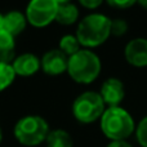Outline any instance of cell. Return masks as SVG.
<instances>
[{"instance_id":"cell-25","label":"cell","mask_w":147,"mask_h":147,"mask_svg":"<svg viewBox=\"0 0 147 147\" xmlns=\"http://www.w3.org/2000/svg\"><path fill=\"white\" fill-rule=\"evenodd\" d=\"M1 18H3V13H0V27H1Z\"/></svg>"},{"instance_id":"cell-19","label":"cell","mask_w":147,"mask_h":147,"mask_svg":"<svg viewBox=\"0 0 147 147\" xmlns=\"http://www.w3.org/2000/svg\"><path fill=\"white\" fill-rule=\"evenodd\" d=\"M107 4L116 9H128L137 3V0H106Z\"/></svg>"},{"instance_id":"cell-5","label":"cell","mask_w":147,"mask_h":147,"mask_svg":"<svg viewBox=\"0 0 147 147\" xmlns=\"http://www.w3.org/2000/svg\"><path fill=\"white\" fill-rule=\"evenodd\" d=\"M106 105L98 92L88 90L79 94L72 103V115L81 124H92L102 117Z\"/></svg>"},{"instance_id":"cell-20","label":"cell","mask_w":147,"mask_h":147,"mask_svg":"<svg viewBox=\"0 0 147 147\" xmlns=\"http://www.w3.org/2000/svg\"><path fill=\"white\" fill-rule=\"evenodd\" d=\"M78 1L81 7L93 10V9H97L98 7H101V4L105 1V0H78Z\"/></svg>"},{"instance_id":"cell-16","label":"cell","mask_w":147,"mask_h":147,"mask_svg":"<svg viewBox=\"0 0 147 147\" xmlns=\"http://www.w3.org/2000/svg\"><path fill=\"white\" fill-rule=\"evenodd\" d=\"M16 72L12 67V63L0 62V93L9 88L16 79Z\"/></svg>"},{"instance_id":"cell-2","label":"cell","mask_w":147,"mask_h":147,"mask_svg":"<svg viewBox=\"0 0 147 147\" xmlns=\"http://www.w3.org/2000/svg\"><path fill=\"white\" fill-rule=\"evenodd\" d=\"M101 130L110 141H127L136 133V123L132 115L121 106L106 107L99 119Z\"/></svg>"},{"instance_id":"cell-13","label":"cell","mask_w":147,"mask_h":147,"mask_svg":"<svg viewBox=\"0 0 147 147\" xmlns=\"http://www.w3.org/2000/svg\"><path fill=\"white\" fill-rule=\"evenodd\" d=\"M16 58V38L0 30V62L12 63Z\"/></svg>"},{"instance_id":"cell-18","label":"cell","mask_w":147,"mask_h":147,"mask_svg":"<svg viewBox=\"0 0 147 147\" xmlns=\"http://www.w3.org/2000/svg\"><path fill=\"white\" fill-rule=\"evenodd\" d=\"M128 31V23L127 21L121 18L111 20V35L114 36H123Z\"/></svg>"},{"instance_id":"cell-21","label":"cell","mask_w":147,"mask_h":147,"mask_svg":"<svg viewBox=\"0 0 147 147\" xmlns=\"http://www.w3.org/2000/svg\"><path fill=\"white\" fill-rule=\"evenodd\" d=\"M107 147H133L130 143H128L127 141H111L107 145Z\"/></svg>"},{"instance_id":"cell-7","label":"cell","mask_w":147,"mask_h":147,"mask_svg":"<svg viewBox=\"0 0 147 147\" xmlns=\"http://www.w3.org/2000/svg\"><path fill=\"white\" fill-rule=\"evenodd\" d=\"M98 93L103 99L106 107L120 106L123 99L125 98L124 83L117 78H109L102 83Z\"/></svg>"},{"instance_id":"cell-22","label":"cell","mask_w":147,"mask_h":147,"mask_svg":"<svg viewBox=\"0 0 147 147\" xmlns=\"http://www.w3.org/2000/svg\"><path fill=\"white\" fill-rule=\"evenodd\" d=\"M137 3L143 8V9L147 10V0H137Z\"/></svg>"},{"instance_id":"cell-10","label":"cell","mask_w":147,"mask_h":147,"mask_svg":"<svg viewBox=\"0 0 147 147\" xmlns=\"http://www.w3.org/2000/svg\"><path fill=\"white\" fill-rule=\"evenodd\" d=\"M12 67L14 70L16 75L28 78L35 75L41 69L40 58L34 53H22L20 56H16L12 61Z\"/></svg>"},{"instance_id":"cell-6","label":"cell","mask_w":147,"mask_h":147,"mask_svg":"<svg viewBox=\"0 0 147 147\" xmlns=\"http://www.w3.org/2000/svg\"><path fill=\"white\" fill-rule=\"evenodd\" d=\"M58 7L57 0H30L25 10L26 20L34 27H47L56 22Z\"/></svg>"},{"instance_id":"cell-9","label":"cell","mask_w":147,"mask_h":147,"mask_svg":"<svg viewBox=\"0 0 147 147\" xmlns=\"http://www.w3.org/2000/svg\"><path fill=\"white\" fill-rule=\"evenodd\" d=\"M124 57L129 65L134 67L147 66V39L136 38L128 41L124 48Z\"/></svg>"},{"instance_id":"cell-8","label":"cell","mask_w":147,"mask_h":147,"mask_svg":"<svg viewBox=\"0 0 147 147\" xmlns=\"http://www.w3.org/2000/svg\"><path fill=\"white\" fill-rule=\"evenodd\" d=\"M41 70L51 76L62 75L67 72V66H69V57L65 53H62L58 48L51 49L45 52L43 57L40 58Z\"/></svg>"},{"instance_id":"cell-14","label":"cell","mask_w":147,"mask_h":147,"mask_svg":"<svg viewBox=\"0 0 147 147\" xmlns=\"http://www.w3.org/2000/svg\"><path fill=\"white\" fill-rule=\"evenodd\" d=\"M44 143L47 147H74L71 134L65 129H51Z\"/></svg>"},{"instance_id":"cell-11","label":"cell","mask_w":147,"mask_h":147,"mask_svg":"<svg viewBox=\"0 0 147 147\" xmlns=\"http://www.w3.org/2000/svg\"><path fill=\"white\" fill-rule=\"evenodd\" d=\"M28 22L26 20L25 13L20 12V10H9L7 13H3L0 30L5 31L16 38L25 31Z\"/></svg>"},{"instance_id":"cell-24","label":"cell","mask_w":147,"mask_h":147,"mask_svg":"<svg viewBox=\"0 0 147 147\" xmlns=\"http://www.w3.org/2000/svg\"><path fill=\"white\" fill-rule=\"evenodd\" d=\"M1 141H3V130L0 128V143H1Z\"/></svg>"},{"instance_id":"cell-4","label":"cell","mask_w":147,"mask_h":147,"mask_svg":"<svg viewBox=\"0 0 147 147\" xmlns=\"http://www.w3.org/2000/svg\"><path fill=\"white\" fill-rule=\"evenodd\" d=\"M51 128L43 116L26 115L14 125L13 134L18 143L26 147H35L45 142Z\"/></svg>"},{"instance_id":"cell-17","label":"cell","mask_w":147,"mask_h":147,"mask_svg":"<svg viewBox=\"0 0 147 147\" xmlns=\"http://www.w3.org/2000/svg\"><path fill=\"white\" fill-rule=\"evenodd\" d=\"M136 137L142 147H147V115L136 127Z\"/></svg>"},{"instance_id":"cell-3","label":"cell","mask_w":147,"mask_h":147,"mask_svg":"<svg viewBox=\"0 0 147 147\" xmlns=\"http://www.w3.org/2000/svg\"><path fill=\"white\" fill-rule=\"evenodd\" d=\"M102 63L97 53L92 49L81 48L78 53L69 57L67 74L78 84H90L99 76Z\"/></svg>"},{"instance_id":"cell-15","label":"cell","mask_w":147,"mask_h":147,"mask_svg":"<svg viewBox=\"0 0 147 147\" xmlns=\"http://www.w3.org/2000/svg\"><path fill=\"white\" fill-rule=\"evenodd\" d=\"M83 47L80 45L79 43L78 38H76L75 34H67V35H63L61 39H59V43H58V49L65 53L67 57H71L75 53H78Z\"/></svg>"},{"instance_id":"cell-23","label":"cell","mask_w":147,"mask_h":147,"mask_svg":"<svg viewBox=\"0 0 147 147\" xmlns=\"http://www.w3.org/2000/svg\"><path fill=\"white\" fill-rule=\"evenodd\" d=\"M71 0H57V3L58 4H63V3H70Z\"/></svg>"},{"instance_id":"cell-12","label":"cell","mask_w":147,"mask_h":147,"mask_svg":"<svg viewBox=\"0 0 147 147\" xmlns=\"http://www.w3.org/2000/svg\"><path fill=\"white\" fill-rule=\"evenodd\" d=\"M79 14H80V12H79L78 5H75L72 1L63 3V4H59L58 7L56 22L63 26L74 25L75 22L79 21Z\"/></svg>"},{"instance_id":"cell-1","label":"cell","mask_w":147,"mask_h":147,"mask_svg":"<svg viewBox=\"0 0 147 147\" xmlns=\"http://www.w3.org/2000/svg\"><path fill=\"white\" fill-rule=\"evenodd\" d=\"M75 35L83 48H97L111 36V18L102 13H90L79 21Z\"/></svg>"}]
</instances>
